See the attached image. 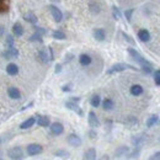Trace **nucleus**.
Returning a JSON list of instances; mask_svg holds the SVG:
<instances>
[{"mask_svg":"<svg viewBox=\"0 0 160 160\" xmlns=\"http://www.w3.org/2000/svg\"><path fill=\"white\" fill-rule=\"evenodd\" d=\"M101 105H102V108L105 111H111L115 107V102L111 100V99H105V100L101 102Z\"/></svg>","mask_w":160,"mask_h":160,"instance_id":"22","label":"nucleus"},{"mask_svg":"<svg viewBox=\"0 0 160 160\" xmlns=\"http://www.w3.org/2000/svg\"><path fill=\"white\" fill-rule=\"evenodd\" d=\"M0 143H1V139H0Z\"/></svg>","mask_w":160,"mask_h":160,"instance_id":"46","label":"nucleus"},{"mask_svg":"<svg viewBox=\"0 0 160 160\" xmlns=\"http://www.w3.org/2000/svg\"><path fill=\"white\" fill-rule=\"evenodd\" d=\"M89 9H90V11L92 12V14H99L101 11V8H100V5L98 4V2H90L89 4Z\"/></svg>","mask_w":160,"mask_h":160,"instance_id":"24","label":"nucleus"},{"mask_svg":"<svg viewBox=\"0 0 160 160\" xmlns=\"http://www.w3.org/2000/svg\"><path fill=\"white\" fill-rule=\"evenodd\" d=\"M28 40L31 41V42H40V43H42V36H41L40 33H37V32H35L33 35H31V37L28 38Z\"/></svg>","mask_w":160,"mask_h":160,"instance_id":"30","label":"nucleus"},{"mask_svg":"<svg viewBox=\"0 0 160 160\" xmlns=\"http://www.w3.org/2000/svg\"><path fill=\"white\" fill-rule=\"evenodd\" d=\"M62 90H63V91H69V90H70V86L65 85V86H63V88H62Z\"/></svg>","mask_w":160,"mask_h":160,"instance_id":"42","label":"nucleus"},{"mask_svg":"<svg viewBox=\"0 0 160 160\" xmlns=\"http://www.w3.org/2000/svg\"><path fill=\"white\" fill-rule=\"evenodd\" d=\"M52 36H53V38H56V40H65V38H67L65 33H64L63 31H59V30H56V31H53Z\"/></svg>","mask_w":160,"mask_h":160,"instance_id":"25","label":"nucleus"},{"mask_svg":"<svg viewBox=\"0 0 160 160\" xmlns=\"http://www.w3.org/2000/svg\"><path fill=\"white\" fill-rule=\"evenodd\" d=\"M158 122V116L157 115H153V116H150L148 120H147V127H153L155 123Z\"/></svg>","mask_w":160,"mask_h":160,"instance_id":"28","label":"nucleus"},{"mask_svg":"<svg viewBox=\"0 0 160 160\" xmlns=\"http://www.w3.org/2000/svg\"><path fill=\"white\" fill-rule=\"evenodd\" d=\"M128 147H120L116 152H115V157L116 158H118V157H122V155H124L126 153H128Z\"/></svg>","mask_w":160,"mask_h":160,"instance_id":"27","label":"nucleus"},{"mask_svg":"<svg viewBox=\"0 0 160 160\" xmlns=\"http://www.w3.org/2000/svg\"><path fill=\"white\" fill-rule=\"evenodd\" d=\"M51 1H53V2H57V1H59V0H51Z\"/></svg>","mask_w":160,"mask_h":160,"instance_id":"43","label":"nucleus"},{"mask_svg":"<svg viewBox=\"0 0 160 160\" xmlns=\"http://www.w3.org/2000/svg\"><path fill=\"white\" fill-rule=\"evenodd\" d=\"M112 14H113V18H115L116 20L121 19V11L116 6H112Z\"/></svg>","mask_w":160,"mask_h":160,"instance_id":"33","label":"nucleus"},{"mask_svg":"<svg viewBox=\"0 0 160 160\" xmlns=\"http://www.w3.org/2000/svg\"><path fill=\"white\" fill-rule=\"evenodd\" d=\"M0 160H4V159H2V158H0Z\"/></svg>","mask_w":160,"mask_h":160,"instance_id":"45","label":"nucleus"},{"mask_svg":"<svg viewBox=\"0 0 160 160\" xmlns=\"http://www.w3.org/2000/svg\"><path fill=\"white\" fill-rule=\"evenodd\" d=\"M35 123H36V118H35V117H30V118H27V120L23 121V122L21 123L20 128L21 129H28V128H31Z\"/></svg>","mask_w":160,"mask_h":160,"instance_id":"20","label":"nucleus"},{"mask_svg":"<svg viewBox=\"0 0 160 160\" xmlns=\"http://www.w3.org/2000/svg\"><path fill=\"white\" fill-rule=\"evenodd\" d=\"M92 35H94V38L96 41H99V42H102L106 38V32H105L103 28H95Z\"/></svg>","mask_w":160,"mask_h":160,"instance_id":"11","label":"nucleus"},{"mask_svg":"<svg viewBox=\"0 0 160 160\" xmlns=\"http://www.w3.org/2000/svg\"><path fill=\"white\" fill-rule=\"evenodd\" d=\"M49 11H51V14H52V16H53V19H54L56 22H60V21L63 20V12L58 9V6L49 5Z\"/></svg>","mask_w":160,"mask_h":160,"instance_id":"6","label":"nucleus"},{"mask_svg":"<svg viewBox=\"0 0 160 160\" xmlns=\"http://www.w3.org/2000/svg\"><path fill=\"white\" fill-rule=\"evenodd\" d=\"M26 152H27V154L30 157H35V155H38L43 152V147L41 144H37V143H32V144L27 145Z\"/></svg>","mask_w":160,"mask_h":160,"instance_id":"3","label":"nucleus"},{"mask_svg":"<svg viewBox=\"0 0 160 160\" xmlns=\"http://www.w3.org/2000/svg\"><path fill=\"white\" fill-rule=\"evenodd\" d=\"M38 58H40V60L42 63H48L51 60V57L48 56V53L44 49H42V51L38 52Z\"/></svg>","mask_w":160,"mask_h":160,"instance_id":"23","label":"nucleus"},{"mask_svg":"<svg viewBox=\"0 0 160 160\" xmlns=\"http://www.w3.org/2000/svg\"><path fill=\"white\" fill-rule=\"evenodd\" d=\"M149 160H160V152L155 153V154H153V155L149 158Z\"/></svg>","mask_w":160,"mask_h":160,"instance_id":"37","label":"nucleus"},{"mask_svg":"<svg viewBox=\"0 0 160 160\" xmlns=\"http://www.w3.org/2000/svg\"><path fill=\"white\" fill-rule=\"evenodd\" d=\"M129 92H131L133 96H139V95L143 94V86L139 85V84H134V85L131 86Z\"/></svg>","mask_w":160,"mask_h":160,"instance_id":"18","label":"nucleus"},{"mask_svg":"<svg viewBox=\"0 0 160 160\" xmlns=\"http://www.w3.org/2000/svg\"><path fill=\"white\" fill-rule=\"evenodd\" d=\"M51 133L54 134V136H60L63 132H64V126L60 123V122H54L51 124Z\"/></svg>","mask_w":160,"mask_h":160,"instance_id":"8","label":"nucleus"},{"mask_svg":"<svg viewBox=\"0 0 160 160\" xmlns=\"http://www.w3.org/2000/svg\"><path fill=\"white\" fill-rule=\"evenodd\" d=\"M5 35V26L0 25V37H2Z\"/></svg>","mask_w":160,"mask_h":160,"instance_id":"39","label":"nucleus"},{"mask_svg":"<svg viewBox=\"0 0 160 160\" xmlns=\"http://www.w3.org/2000/svg\"><path fill=\"white\" fill-rule=\"evenodd\" d=\"M157 73H158V74H160V69H159V70H157Z\"/></svg>","mask_w":160,"mask_h":160,"instance_id":"44","label":"nucleus"},{"mask_svg":"<svg viewBox=\"0 0 160 160\" xmlns=\"http://www.w3.org/2000/svg\"><path fill=\"white\" fill-rule=\"evenodd\" d=\"M8 95L12 100H20L21 99V91L18 88H15V86H10L8 89Z\"/></svg>","mask_w":160,"mask_h":160,"instance_id":"10","label":"nucleus"},{"mask_svg":"<svg viewBox=\"0 0 160 160\" xmlns=\"http://www.w3.org/2000/svg\"><path fill=\"white\" fill-rule=\"evenodd\" d=\"M99 160H110V157L105 154V155H102V157H101V158H100Z\"/></svg>","mask_w":160,"mask_h":160,"instance_id":"41","label":"nucleus"},{"mask_svg":"<svg viewBox=\"0 0 160 160\" xmlns=\"http://www.w3.org/2000/svg\"><path fill=\"white\" fill-rule=\"evenodd\" d=\"M138 38H139L142 42H148V41L150 40V33H149V31L145 30V28L139 30V31H138Z\"/></svg>","mask_w":160,"mask_h":160,"instance_id":"19","label":"nucleus"},{"mask_svg":"<svg viewBox=\"0 0 160 160\" xmlns=\"http://www.w3.org/2000/svg\"><path fill=\"white\" fill-rule=\"evenodd\" d=\"M96 136H98V134H96V132H95L94 129H91V131L89 132V137H90L91 139H95V138H96Z\"/></svg>","mask_w":160,"mask_h":160,"instance_id":"38","label":"nucleus"},{"mask_svg":"<svg viewBox=\"0 0 160 160\" xmlns=\"http://www.w3.org/2000/svg\"><path fill=\"white\" fill-rule=\"evenodd\" d=\"M54 155L56 157H59V158H68L69 157V153L65 152V150H58V152L54 153Z\"/></svg>","mask_w":160,"mask_h":160,"instance_id":"32","label":"nucleus"},{"mask_svg":"<svg viewBox=\"0 0 160 160\" xmlns=\"http://www.w3.org/2000/svg\"><path fill=\"white\" fill-rule=\"evenodd\" d=\"M128 53L131 54V57L136 60L137 63H139L140 67H142V65H145V64H149V62H148L147 59H144L136 49H133V48H128Z\"/></svg>","mask_w":160,"mask_h":160,"instance_id":"4","label":"nucleus"},{"mask_svg":"<svg viewBox=\"0 0 160 160\" xmlns=\"http://www.w3.org/2000/svg\"><path fill=\"white\" fill-rule=\"evenodd\" d=\"M133 12H134V9H128V10H126V11H124V16H126L127 21H131Z\"/></svg>","mask_w":160,"mask_h":160,"instance_id":"34","label":"nucleus"},{"mask_svg":"<svg viewBox=\"0 0 160 160\" xmlns=\"http://www.w3.org/2000/svg\"><path fill=\"white\" fill-rule=\"evenodd\" d=\"M67 142H68V144L70 147H74V148H78V147L81 145V138H80L78 134H75V133L69 134L67 137Z\"/></svg>","mask_w":160,"mask_h":160,"instance_id":"5","label":"nucleus"},{"mask_svg":"<svg viewBox=\"0 0 160 160\" xmlns=\"http://www.w3.org/2000/svg\"><path fill=\"white\" fill-rule=\"evenodd\" d=\"M22 19L26 21V22H28V23H32V25H36V23L38 22V18H37L33 12H27V14H25V15L22 16Z\"/></svg>","mask_w":160,"mask_h":160,"instance_id":"14","label":"nucleus"},{"mask_svg":"<svg viewBox=\"0 0 160 160\" xmlns=\"http://www.w3.org/2000/svg\"><path fill=\"white\" fill-rule=\"evenodd\" d=\"M90 103H91L92 107H99L101 105V98L99 95H94L91 98V100H90Z\"/></svg>","mask_w":160,"mask_h":160,"instance_id":"26","label":"nucleus"},{"mask_svg":"<svg viewBox=\"0 0 160 160\" xmlns=\"http://www.w3.org/2000/svg\"><path fill=\"white\" fill-rule=\"evenodd\" d=\"M65 106H67V108H69V110L77 112L79 116H82V111H81V108L78 106V103H77L75 101H68V102L65 103Z\"/></svg>","mask_w":160,"mask_h":160,"instance_id":"12","label":"nucleus"},{"mask_svg":"<svg viewBox=\"0 0 160 160\" xmlns=\"http://www.w3.org/2000/svg\"><path fill=\"white\" fill-rule=\"evenodd\" d=\"M82 160H96V150H95V148L88 149L82 155Z\"/></svg>","mask_w":160,"mask_h":160,"instance_id":"16","label":"nucleus"},{"mask_svg":"<svg viewBox=\"0 0 160 160\" xmlns=\"http://www.w3.org/2000/svg\"><path fill=\"white\" fill-rule=\"evenodd\" d=\"M12 35H15L16 37H21L23 35V26L20 22H15L12 25Z\"/></svg>","mask_w":160,"mask_h":160,"instance_id":"15","label":"nucleus"},{"mask_svg":"<svg viewBox=\"0 0 160 160\" xmlns=\"http://www.w3.org/2000/svg\"><path fill=\"white\" fill-rule=\"evenodd\" d=\"M33 30H35V32H37V33H40L41 36H43V35H46V28H42V27H38V26H36V25H33Z\"/></svg>","mask_w":160,"mask_h":160,"instance_id":"35","label":"nucleus"},{"mask_svg":"<svg viewBox=\"0 0 160 160\" xmlns=\"http://www.w3.org/2000/svg\"><path fill=\"white\" fill-rule=\"evenodd\" d=\"M142 70L145 73V74H150L152 72H153V67H152V64L149 63V64H145V65H142Z\"/></svg>","mask_w":160,"mask_h":160,"instance_id":"31","label":"nucleus"},{"mask_svg":"<svg viewBox=\"0 0 160 160\" xmlns=\"http://www.w3.org/2000/svg\"><path fill=\"white\" fill-rule=\"evenodd\" d=\"M154 81L158 86H160V74H158L157 72H155V75H154Z\"/></svg>","mask_w":160,"mask_h":160,"instance_id":"36","label":"nucleus"},{"mask_svg":"<svg viewBox=\"0 0 160 160\" xmlns=\"http://www.w3.org/2000/svg\"><path fill=\"white\" fill-rule=\"evenodd\" d=\"M8 157L11 160H21L23 158V150L21 147H12L8 150Z\"/></svg>","mask_w":160,"mask_h":160,"instance_id":"2","label":"nucleus"},{"mask_svg":"<svg viewBox=\"0 0 160 160\" xmlns=\"http://www.w3.org/2000/svg\"><path fill=\"white\" fill-rule=\"evenodd\" d=\"M2 57H4L5 59H14V58H18V57H19V51H18L15 47L8 48L6 51L2 52Z\"/></svg>","mask_w":160,"mask_h":160,"instance_id":"7","label":"nucleus"},{"mask_svg":"<svg viewBox=\"0 0 160 160\" xmlns=\"http://www.w3.org/2000/svg\"><path fill=\"white\" fill-rule=\"evenodd\" d=\"M126 69H133V70H136V68L134 67H132V65H129V64H124V63H117V64H113L106 73L108 74V75H111V74H115V73H120V72H123V70H126Z\"/></svg>","mask_w":160,"mask_h":160,"instance_id":"1","label":"nucleus"},{"mask_svg":"<svg viewBox=\"0 0 160 160\" xmlns=\"http://www.w3.org/2000/svg\"><path fill=\"white\" fill-rule=\"evenodd\" d=\"M88 121H89V126H90L91 128H96V127L100 126V121H99L98 116H96V113H95L94 111H90V112H89Z\"/></svg>","mask_w":160,"mask_h":160,"instance_id":"9","label":"nucleus"},{"mask_svg":"<svg viewBox=\"0 0 160 160\" xmlns=\"http://www.w3.org/2000/svg\"><path fill=\"white\" fill-rule=\"evenodd\" d=\"M6 73L11 77H15L19 74V67L15 64V63H10L6 65Z\"/></svg>","mask_w":160,"mask_h":160,"instance_id":"13","label":"nucleus"},{"mask_svg":"<svg viewBox=\"0 0 160 160\" xmlns=\"http://www.w3.org/2000/svg\"><path fill=\"white\" fill-rule=\"evenodd\" d=\"M36 122H37V124L40 127H49L51 126L49 117H47V116H38V118H37Z\"/></svg>","mask_w":160,"mask_h":160,"instance_id":"21","label":"nucleus"},{"mask_svg":"<svg viewBox=\"0 0 160 160\" xmlns=\"http://www.w3.org/2000/svg\"><path fill=\"white\" fill-rule=\"evenodd\" d=\"M91 57L89 56V54H86V53H82V54H80L79 57V63L82 65V67H88V65H90L91 64Z\"/></svg>","mask_w":160,"mask_h":160,"instance_id":"17","label":"nucleus"},{"mask_svg":"<svg viewBox=\"0 0 160 160\" xmlns=\"http://www.w3.org/2000/svg\"><path fill=\"white\" fill-rule=\"evenodd\" d=\"M5 44H6V47L8 48H11V47H14V36L12 35H8L6 36V38H5Z\"/></svg>","mask_w":160,"mask_h":160,"instance_id":"29","label":"nucleus"},{"mask_svg":"<svg viewBox=\"0 0 160 160\" xmlns=\"http://www.w3.org/2000/svg\"><path fill=\"white\" fill-rule=\"evenodd\" d=\"M60 70H62V65H60V64H57V65H56V73H60Z\"/></svg>","mask_w":160,"mask_h":160,"instance_id":"40","label":"nucleus"}]
</instances>
